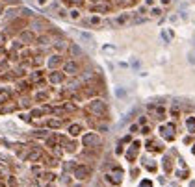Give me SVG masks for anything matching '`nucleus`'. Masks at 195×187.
I'll return each instance as SVG.
<instances>
[{
  "label": "nucleus",
  "mask_w": 195,
  "mask_h": 187,
  "mask_svg": "<svg viewBox=\"0 0 195 187\" xmlns=\"http://www.w3.org/2000/svg\"><path fill=\"white\" fill-rule=\"evenodd\" d=\"M69 133H71V135L82 133V126H80V124H71V126H69Z\"/></svg>",
  "instance_id": "11"
},
{
  "label": "nucleus",
  "mask_w": 195,
  "mask_h": 187,
  "mask_svg": "<svg viewBox=\"0 0 195 187\" xmlns=\"http://www.w3.org/2000/svg\"><path fill=\"white\" fill-rule=\"evenodd\" d=\"M138 150H139V143L136 141V143H134L132 146H130V150L127 152V158H128L130 161H134V158H136V152H138Z\"/></svg>",
  "instance_id": "9"
},
{
  "label": "nucleus",
  "mask_w": 195,
  "mask_h": 187,
  "mask_svg": "<svg viewBox=\"0 0 195 187\" xmlns=\"http://www.w3.org/2000/svg\"><path fill=\"white\" fill-rule=\"evenodd\" d=\"M67 4H80V0H65Z\"/></svg>",
  "instance_id": "22"
},
{
  "label": "nucleus",
  "mask_w": 195,
  "mask_h": 187,
  "mask_svg": "<svg viewBox=\"0 0 195 187\" xmlns=\"http://www.w3.org/2000/svg\"><path fill=\"white\" fill-rule=\"evenodd\" d=\"M127 21H128L127 15H124V17H119V19H117V22H119V24H123V22H127Z\"/></svg>",
  "instance_id": "20"
},
{
  "label": "nucleus",
  "mask_w": 195,
  "mask_h": 187,
  "mask_svg": "<svg viewBox=\"0 0 195 187\" xmlns=\"http://www.w3.org/2000/svg\"><path fill=\"white\" fill-rule=\"evenodd\" d=\"M69 50H71L73 56H80V48L76 47V44H71V48H69Z\"/></svg>",
  "instance_id": "16"
},
{
  "label": "nucleus",
  "mask_w": 195,
  "mask_h": 187,
  "mask_svg": "<svg viewBox=\"0 0 195 187\" xmlns=\"http://www.w3.org/2000/svg\"><path fill=\"white\" fill-rule=\"evenodd\" d=\"M89 174H91V169L86 165H78L76 169H74V176H76L78 180H87Z\"/></svg>",
  "instance_id": "4"
},
{
  "label": "nucleus",
  "mask_w": 195,
  "mask_h": 187,
  "mask_svg": "<svg viewBox=\"0 0 195 187\" xmlns=\"http://www.w3.org/2000/svg\"><path fill=\"white\" fill-rule=\"evenodd\" d=\"M162 4H164V6H169V4H171V0H162Z\"/></svg>",
  "instance_id": "23"
},
{
  "label": "nucleus",
  "mask_w": 195,
  "mask_h": 187,
  "mask_svg": "<svg viewBox=\"0 0 195 187\" xmlns=\"http://www.w3.org/2000/svg\"><path fill=\"white\" fill-rule=\"evenodd\" d=\"M65 80V76L62 72H52V74H48V82L50 83H62Z\"/></svg>",
  "instance_id": "7"
},
{
  "label": "nucleus",
  "mask_w": 195,
  "mask_h": 187,
  "mask_svg": "<svg viewBox=\"0 0 195 187\" xmlns=\"http://www.w3.org/2000/svg\"><path fill=\"white\" fill-rule=\"evenodd\" d=\"M160 132H162V135H164V137H167V139H173V137H175V126H173V124L162 126V128H160Z\"/></svg>",
  "instance_id": "6"
},
{
  "label": "nucleus",
  "mask_w": 195,
  "mask_h": 187,
  "mask_svg": "<svg viewBox=\"0 0 195 187\" xmlns=\"http://www.w3.org/2000/svg\"><path fill=\"white\" fill-rule=\"evenodd\" d=\"M82 143H84V146H87V148H93V146H99L101 145V137H99L97 133H86L82 137Z\"/></svg>",
  "instance_id": "2"
},
{
  "label": "nucleus",
  "mask_w": 195,
  "mask_h": 187,
  "mask_svg": "<svg viewBox=\"0 0 195 187\" xmlns=\"http://www.w3.org/2000/svg\"><path fill=\"white\" fill-rule=\"evenodd\" d=\"M87 109L91 111L93 115H97V117H106L108 113V104L104 102V100H91V102L87 104Z\"/></svg>",
  "instance_id": "1"
},
{
  "label": "nucleus",
  "mask_w": 195,
  "mask_h": 187,
  "mask_svg": "<svg viewBox=\"0 0 195 187\" xmlns=\"http://www.w3.org/2000/svg\"><path fill=\"white\" fill-rule=\"evenodd\" d=\"M59 63H62V58H59V56H52V58H48V67H50V69L58 67Z\"/></svg>",
  "instance_id": "10"
},
{
  "label": "nucleus",
  "mask_w": 195,
  "mask_h": 187,
  "mask_svg": "<svg viewBox=\"0 0 195 187\" xmlns=\"http://www.w3.org/2000/svg\"><path fill=\"white\" fill-rule=\"evenodd\" d=\"M108 9H110V6H108V4H104V6H93V8H91V11L104 13V11H108Z\"/></svg>",
  "instance_id": "12"
},
{
  "label": "nucleus",
  "mask_w": 195,
  "mask_h": 187,
  "mask_svg": "<svg viewBox=\"0 0 195 187\" xmlns=\"http://www.w3.org/2000/svg\"><path fill=\"white\" fill-rule=\"evenodd\" d=\"M71 17H73V19H78V17H80V13L76 11V9H73V11H71Z\"/></svg>",
  "instance_id": "21"
},
{
  "label": "nucleus",
  "mask_w": 195,
  "mask_h": 187,
  "mask_svg": "<svg viewBox=\"0 0 195 187\" xmlns=\"http://www.w3.org/2000/svg\"><path fill=\"white\" fill-rule=\"evenodd\" d=\"M37 2H39V4H45V2H47V0H37Z\"/></svg>",
  "instance_id": "24"
},
{
  "label": "nucleus",
  "mask_w": 195,
  "mask_h": 187,
  "mask_svg": "<svg viewBox=\"0 0 195 187\" xmlns=\"http://www.w3.org/2000/svg\"><path fill=\"white\" fill-rule=\"evenodd\" d=\"M47 97H48L47 93H41V95H37V97H36V100H45V98H47Z\"/></svg>",
  "instance_id": "19"
},
{
  "label": "nucleus",
  "mask_w": 195,
  "mask_h": 187,
  "mask_svg": "<svg viewBox=\"0 0 195 187\" xmlns=\"http://www.w3.org/2000/svg\"><path fill=\"white\" fill-rule=\"evenodd\" d=\"M139 187H152V181L151 180H143L141 184H139Z\"/></svg>",
  "instance_id": "18"
},
{
  "label": "nucleus",
  "mask_w": 195,
  "mask_h": 187,
  "mask_svg": "<svg viewBox=\"0 0 195 187\" xmlns=\"http://www.w3.org/2000/svg\"><path fill=\"white\" fill-rule=\"evenodd\" d=\"M119 4H123V6H130V4H136L138 0H117Z\"/></svg>",
  "instance_id": "17"
},
{
  "label": "nucleus",
  "mask_w": 195,
  "mask_h": 187,
  "mask_svg": "<svg viewBox=\"0 0 195 187\" xmlns=\"http://www.w3.org/2000/svg\"><path fill=\"white\" fill-rule=\"evenodd\" d=\"M93 2H99V0H93Z\"/></svg>",
  "instance_id": "27"
},
{
  "label": "nucleus",
  "mask_w": 195,
  "mask_h": 187,
  "mask_svg": "<svg viewBox=\"0 0 195 187\" xmlns=\"http://www.w3.org/2000/svg\"><path fill=\"white\" fill-rule=\"evenodd\" d=\"M0 13H2V6H0Z\"/></svg>",
  "instance_id": "25"
},
{
  "label": "nucleus",
  "mask_w": 195,
  "mask_h": 187,
  "mask_svg": "<svg viewBox=\"0 0 195 187\" xmlns=\"http://www.w3.org/2000/svg\"><path fill=\"white\" fill-rule=\"evenodd\" d=\"M62 124H63V120H50V122H48L50 128H59Z\"/></svg>",
  "instance_id": "15"
},
{
  "label": "nucleus",
  "mask_w": 195,
  "mask_h": 187,
  "mask_svg": "<svg viewBox=\"0 0 195 187\" xmlns=\"http://www.w3.org/2000/svg\"><path fill=\"white\" fill-rule=\"evenodd\" d=\"M188 130H189V132H195V117H189L188 119Z\"/></svg>",
  "instance_id": "13"
},
{
  "label": "nucleus",
  "mask_w": 195,
  "mask_h": 187,
  "mask_svg": "<svg viewBox=\"0 0 195 187\" xmlns=\"http://www.w3.org/2000/svg\"><path fill=\"white\" fill-rule=\"evenodd\" d=\"M193 154H195V146H193Z\"/></svg>",
  "instance_id": "26"
},
{
  "label": "nucleus",
  "mask_w": 195,
  "mask_h": 187,
  "mask_svg": "<svg viewBox=\"0 0 195 187\" xmlns=\"http://www.w3.org/2000/svg\"><path fill=\"white\" fill-rule=\"evenodd\" d=\"M45 28H47V22L41 21V19H36V21H32V30H36V32H43Z\"/></svg>",
  "instance_id": "8"
},
{
  "label": "nucleus",
  "mask_w": 195,
  "mask_h": 187,
  "mask_svg": "<svg viewBox=\"0 0 195 187\" xmlns=\"http://www.w3.org/2000/svg\"><path fill=\"white\" fill-rule=\"evenodd\" d=\"M63 70L65 74H78V63L74 59H69L67 63H63Z\"/></svg>",
  "instance_id": "5"
},
{
  "label": "nucleus",
  "mask_w": 195,
  "mask_h": 187,
  "mask_svg": "<svg viewBox=\"0 0 195 187\" xmlns=\"http://www.w3.org/2000/svg\"><path fill=\"white\" fill-rule=\"evenodd\" d=\"M21 39H22V41H34V33H30V32H24V33L21 35Z\"/></svg>",
  "instance_id": "14"
},
{
  "label": "nucleus",
  "mask_w": 195,
  "mask_h": 187,
  "mask_svg": "<svg viewBox=\"0 0 195 187\" xmlns=\"http://www.w3.org/2000/svg\"><path fill=\"white\" fill-rule=\"evenodd\" d=\"M121 178H123V170L119 169V167H115L112 172L106 174V181H110V184H113V185L121 184Z\"/></svg>",
  "instance_id": "3"
}]
</instances>
